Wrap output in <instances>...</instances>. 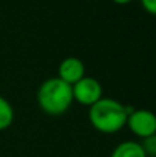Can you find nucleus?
I'll return each mask as SVG.
<instances>
[{
	"label": "nucleus",
	"instance_id": "1a4fd4ad",
	"mask_svg": "<svg viewBox=\"0 0 156 157\" xmlns=\"http://www.w3.org/2000/svg\"><path fill=\"white\" fill-rule=\"evenodd\" d=\"M141 4L146 13L156 15V0H141Z\"/></svg>",
	"mask_w": 156,
	"mask_h": 157
},
{
	"label": "nucleus",
	"instance_id": "6e6552de",
	"mask_svg": "<svg viewBox=\"0 0 156 157\" xmlns=\"http://www.w3.org/2000/svg\"><path fill=\"white\" fill-rule=\"evenodd\" d=\"M140 144L142 146L146 157H156V134L142 139V142H140Z\"/></svg>",
	"mask_w": 156,
	"mask_h": 157
},
{
	"label": "nucleus",
	"instance_id": "7ed1b4c3",
	"mask_svg": "<svg viewBox=\"0 0 156 157\" xmlns=\"http://www.w3.org/2000/svg\"><path fill=\"white\" fill-rule=\"evenodd\" d=\"M126 125L135 136L145 139L156 134V114L148 109H134L127 116Z\"/></svg>",
	"mask_w": 156,
	"mask_h": 157
},
{
	"label": "nucleus",
	"instance_id": "0eeeda50",
	"mask_svg": "<svg viewBox=\"0 0 156 157\" xmlns=\"http://www.w3.org/2000/svg\"><path fill=\"white\" fill-rule=\"evenodd\" d=\"M14 121V109L11 103L0 95V131L7 130Z\"/></svg>",
	"mask_w": 156,
	"mask_h": 157
},
{
	"label": "nucleus",
	"instance_id": "39448f33",
	"mask_svg": "<svg viewBox=\"0 0 156 157\" xmlns=\"http://www.w3.org/2000/svg\"><path fill=\"white\" fill-rule=\"evenodd\" d=\"M86 68L84 63L76 57H68L58 66V77L65 83L73 86L75 83L84 77Z\"/></svg>",
	"mask_w": 156,
	"mask_h": 157
},
{
	"label": "nucleus",
	"instance_id": "f03ea898",
	"mask_svg": "<svg viewBox=\"0 0 156 157\" xmlns=\"http://www.w3.org/2000/svg\"><path fill=\"white\" fill-rule=\"evenodd\" d=\"M73 102L72 86L60 77H50L37 90V103L44 113L50 116L64 114Z\"/></svg>",
	"mask_w": 156,
	"mask_h": 157
},
{
	"label": "nucleus",
	"instance_id": "9d476101",
	"mask_svg": "<svg viewBox=\"0 0 156 157\" xmlns=\"http://www.w3.org/2000/svg\"><path fill=\"white\" fill-rule=\"evenodd\" d=\"M112 2H115V3H118V4H127V3H130V2H133V0H112Z\"/></svg>",
	"mask_w": 156,
	"mask_h": 157
},
{
	"label": "nucleus",
	"instance_id": "20e7f679",
	"mask_svg": "<svg viewBox=\"0 0 156 157\" xmlns=\"http://www.w3.org/2000/svg\"><path fill=\"white\" fill-rule=\"evenodd\" d=\"M73 101L84 106H93L102 98V86L97 78L84 76L72 86Z\"/></svg>",
	"mask_w": 156,
	"mask_h": 157
},
{
	"label": "nucleus",
	"instance_id": "f257e3e1",
	"mask_svg": "<svg viewBox=\"0 0 156 157\" xmlns=\"http://www.w3.org/2000/svg\"><path fill=\"white\" fill-rule=\"evenodd\" d=\"M127 116L129 113L126 105L112 98L104 97L90 106L88 110V120L91 125L102 134H115L120 131L126 125Z\"/></svg>",
	"mask_w": 156,
	"mask_h": 157
},
{
	"label": "nucleus",
	"instance_id": "423d86ee",
	"mask_svg": "<svg viewBox=\"0 0 156 157\" xmlns=\"http://www.w3.org/2000/svg\"><path fill=\"white\" fill-rule=\"evenodd\" d=\"M109 157H146L140 142L124 141L116 145Z\"/></svg>",
	"mask_w": 156,
	"mask_h": 157
}]
</instances>
